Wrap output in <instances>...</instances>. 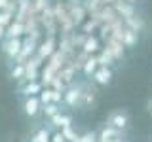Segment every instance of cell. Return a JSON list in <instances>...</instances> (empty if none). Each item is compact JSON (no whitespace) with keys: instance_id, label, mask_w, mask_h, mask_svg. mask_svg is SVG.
<instances>
[{"instance_id":"7","label":"cell","mask_w":152,"mask_h":142,"mask_svg":"<svg viewBox=\"0 0 152 142\" xmlns=\"http://www.w3.org/2000/svg\"><path fill=\"white\" fill-rule=\"evenodd\" d=\"M51 121H53L55 127H63V129L70 125V117L69 116H61V114H55V116L51 117Z\"/></svg>"},{"instance_id":"23","label":"cell","mask_w":152,"mask_h":142,"mask_svg":"<svg viewBox=\"0 0 152 142\" xmlns=\"http://www.w3.org/2000/svg\"><path fill=\"white\" fill-rule=\"evenodd\" d=\"M127 2H135V0H127Z\"/></svg>"},{"instance_id":"6","label":"cell","mask_w":152,"mask_h":142,"mask_svg":"<svg viewBox=\"0 0 152 142\" xmlns=\"http://www.w3.org/2000/svg\"><path fill=\"white\" fill-rule=\"evenodd\" d=\"M42 89V85L38 83V82H31V83H27L25 87H23V95L28 99V97H34V95L38 93Z\"/></svg>"},{"instance_id":"15","label":"cell","mask_w":152,"mask_h":142,"mask_svg":"<svg viewBox=\"0 0 152 142\" xmlns=\"http://www.w3.org/2000/svg\"><path fill=\"white\" fill-rule=\"evenodd\" d=\"M12 76H13V78H23V76H25V68H23V66H17V68H13L12 70Z\"/></svg>"},{"instance_id":"3","label":"cell","mask_w":152,"mask_h":142,"mask_svg":"<svg viewBox=\"0 0 152 142\" xmlns=\"http://www.w3.org/2000/svg\"><path fill=\"white\" fill-rule=\"evenodd\" d=\"M23 106H25V114L32 117V116H36V114H38V106H40V101H38L36 97H28Z\"/></svg>"},{"instance_id":"1","label":"cell","mask_w":152,"mask_h":142,"mask_svg":"<svg viewBox=\"0 0 152 142\" xmlns=\"http://www.w3.org/2000/svg\"><path fill=\"white\" fill-rule=\"evenodd\" d=\"M4 51H6V55L10 57H15L21 53V42L17 40V38H8L6 42H4Z\"/></svg>"},{"instance_id":"18","label":"cell","mask_w":152,"mask_h":142,"mask_svg":"<svg viewBox=\"0 0 152 142\" xmlns=\"http://www.w3.org/2000/svg\"><path fill=\"white\" fill-rule=\"evenodd\" d=\"M51 53V42H48V44H44V46H42V49H40V55H50Z\"/></svg>"},{"instance_id":"12","label":"cell","mask_w":152,"mask_h":142,"mask_svg":"<svg viewBox=\"0 0 152 142\" xmlns=\"http://www.w3.org/2000/svg\"><path fill=\"white\" fill-rule=\"evenodd\" d=\"M44 112L48 114V116H51V117H53L55 114H59V108H57V104L50 102V104H46V106H44Z\"/></svg>"},{"instance_id":"5","label":"cell","mask_w":152,"mask_h":142,"mask_svg":"<svg viewBox=\"0 0 152 142\" xmlns=\"http://www.w3.org/2000/svg\"><path fill=\"white\" fill-rule=\"evenodd\" d=\"M110 78H112V72H110V70H108V68H104V66H103V68H99L97 70V72H95V82H97V83H108V82H110Z\"/></svg>"},{"instance_id":"14","label":"cell","mask_w":152,"mask_h":142,"mask_svg":"<svg viewBox=\"0 0 152 142\" xmlns=\"http://www.w3.org/2000/svg\"><path fill=\"white\" fill-rule=\"evenodd\" d=\"M84 49L88 51V53H89V51H95V49H97V42H95L93 38H89V40L86 42V47H84Z\"/></svg>"},{"instance_id":"11","label":"cell","mask_w":152,"mask_h":142,"mask_svg":"<svg viewBox=\"0 0 152 142\" xmlns=\"http://www.w3.org/2000/svg\"><path fill=\"white\" fill-rule=\"evenodd\" d=\"M61 133H63V136H65V140H70V142H76V138H78V136H76V135H74V131H72V129H70V127H65V129H63V131H61Z\"/></svg>"},{"instance_id":"20","label":"cell","mask_w":152,"mask_h":142,"mask_svg":"<svg viewBox=\"0 0 152 142\" xmlns=\"http://www.w3.org/2000/svg\"><path fill=\"white\" fill-rule=\"evenodd\" d=\"M133 40H135V36H133V30H127L126 32V42H127V44H133Z\"/></svg>"},{"instance_id":"19","label":"cell","mask_w":152,"mask_h":142,"mask_svg":"<svg viewBox=\"0 0 152 142\" xmlns=\"http://www.w3.org/2000/svg\"><path fill=\"white\" fill-rule=\"evenodd\" d=\"M51 138H53L51 142H65V136H63V133H55V135L51 136Z\"/></svg>"},{"instance_id":"17","label":"cell","mask_w":152,"mask_h":142,"mask_svg":"<svg viewBox=\"0 0 152 142\" xmlns=\"http://www.w3.org/2000/svg\"><path fill=\"white\" fill-rule=\"evenodd\" d=\"M8 23H10V13L8 12H2V13H0V27L8 25Z\"/></svg>"},{"instance_id":"9","label":"cell","mask_w":152,"mask_h":142,"mask_svg":"<svg viewBox=\"0 0 152 142\" xmlns=\"http://www.w3.org/2000/svg\"><path fill=\"white\" fill-rule=\"evenodd\" d=\"M50 138H51L50 133H48L46 129H40L34 136H32V142H50Z\"/></svg>"},{"instance_id":"16","label":"cell","mask_w":152,"mask_h":142,"mask_svg":"<svg viewBox=\"0 0 152 142\" xmlns=\"http://www.w3.org/2000/svg\"><path fill=\"white\" fill-rule=\"evenodd\" d=\"M76 142H95V133H88V135H84L82 138H78Z\"/></svg>"},{"instance_id":"8","label":"cell","mask_w":152,"mask_h":142,"mask_svg":"<svg viewBox=\"0 0 152 142\" xmlns=\"http://www.w3.org/2000/svg\"><path fill=\"white\" fill-rule=\"evenodd\" d=\"M97 63H99V61L97 59H88V61H86V64H84V74H95V72H97Z\"/></svg>"},{"instance_id":"10","label":"cell","mask_w":152,"mask_h":142,"mask_svg":"<svg viewBox=\"0 0 152 142\" xmlns=\"http://www.w3.org/2000/svg\"><path fill=\"white\" fill-rule=\"evenodd\" d=\"M21 32H23V25H19V23H17V25H12V27H10L8 36H10V38H17Z\"/></svg>"},{"instance_id":"24","label":"cell","mask_w":152,"mask_h":142,"mask_svg":"<svg viewBox=\"0 0 152 142\" xmlns=\"http://www.w3.org/2000/svg\"><path fill=\"white\" fill-rule=\"evenodd\" d=\"M116 142H122V140H116Z\"/></svg>"},{"instance_id":"22","label":"cell","mask_w":152,"mask_h":142,"mask_svg":"<svg viewBox=\"0 0 152 142\" xmlns=\"http://www.w3.org/2000/svg\"><path fill=\"white\" fill-rule=\"evenodd\" d=\"M4 38V27H0V40Z\"/></svg>"},{"instance_id":"13","label":"cell","mask_w":152,"mask_h":142,"mask_svg":"<svg viewBox=\"0 0 152 142\" xmlns=\"http://www.w3.org/2000/svg\"><path fill=\"white\" fill-rule=\"evenodd\" d=\"M51 93H53V91H51V89H48V91H44V93H42L40 101L44 102V106H46V104H50V102H51Z\"/></svg>"},{"instance_id":"4","label":"cell","mask_w":152,"mask_h":142,"mask_svg":"<svg viewBox=\"0 0 152 142\" xmlns=\"http://www.w3.org/2000/svg\"><path fill=\"white\" fill-rule=\"evenodd\" d=\"M108 123H110L114 129H126V127H127V117L124 116V114L116 112V114H112V116H110Z\"/></svg>"},{"instance_id":"2","label":"cell","mask_w":152,"mask_h":142,"mask_svg":"<svg viewBox=\"0 0 152 142\" xmlns=\"http://www.w3.org/2000/svg\"><path fill=\"white\" fill-rule=\"evenodd\" d=\"M80 97H82V89L80 87H70L69 91L65 95V102L69 104V106H76L80 101Z\"/></svg>"},{"instance_id":"21","label":"cell","mask_w":152,"mask_h":142,"mask_svg":"<svg viewBox=\"0 0 152 142\" xmlns=\"http://www.w3.org/2000/svg\"><path fill=\"white\" fill-rule=\"evenodd\" d=\"M6 4H8V0H0V8H4Z\"/></svg>"}]
</instances>
